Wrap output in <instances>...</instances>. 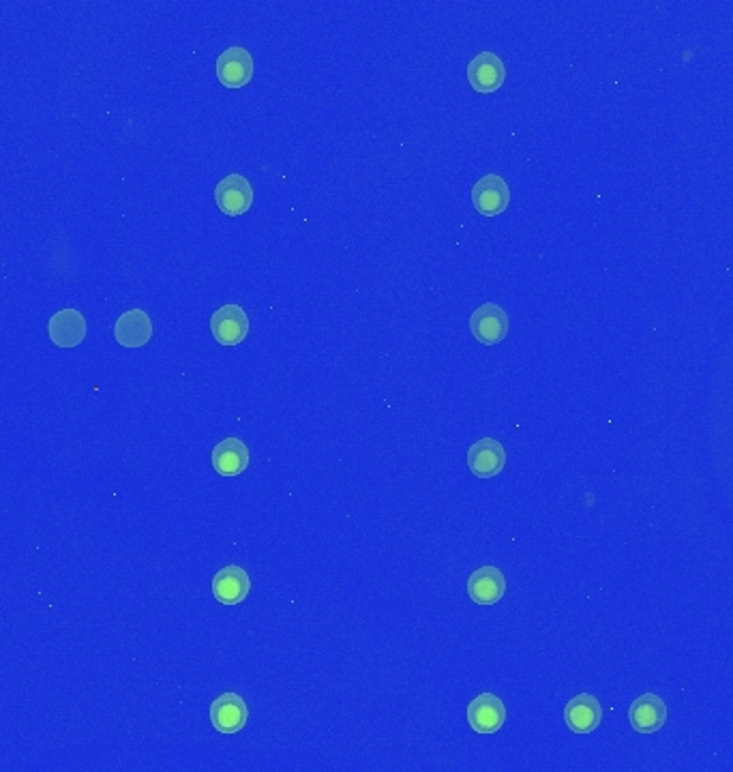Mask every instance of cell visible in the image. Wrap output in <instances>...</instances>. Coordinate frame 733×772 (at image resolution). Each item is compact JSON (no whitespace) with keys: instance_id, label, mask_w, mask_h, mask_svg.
Returning <instances> with one entry per match:
<instances>
[{"instance_id":"cell-1","label":"cell","mask_w":733,"mask_h":772,"mask_svg":"<svg viewBox=\"0 0 733 772\" xmlns=\"http://www.w3.org/2000/svg\"><path fill=\"white\" fill-rule=\"evenodd\" d=\"M474 209L485 217H496L504 213L511 204V189L498 174H487L472 187Z\"/></svg>"},{"instance_id":"cell-2","label":"cell","mask_w":733,"mask_h":772,"mask_svg":"<svg viewBox=\"0 0 733 772\" xmlns=\"http://www.w3.org/2000/svg\"><path fill=\"white\" fill-rule=\"evenodd\" d=\"M506 721V708L498 695L481 693L468 706V723L476 734H496Z\"/></svg>"},{"instance_id":"cell-3","label":"cell","mask_w":733,"mask_h":772,"mask_svg":"<svg viewBox=\"0 0 733 772\" xmlns=\"http://www.w3.org/2000/svg\"><path fill=\"white\" fill-rule=\"evenodd\" d=\"M215 200L221 213L230 217L245 215L253 204V187L241 174H230L215 187Z\"/></svg>"},{"instance_id":"cell-4","label":"cell","mask_w":733,"mask_h":772,"mask_svg":"<svg viewBox=\"0 0 733 772\" xmlns=\"http://www.w3.org/2000/svg\"><path fill=\"white\" fill-rule=\"evenodd\" d=\"M211 333L221 346H238L249 335V318L241 305H223L211 318Z\"/></svg>"},{"instance_id":"cell-5","label":"cell","mask_w":733,"mask_h":772,"mask_svg":"<svg viewBox=\"0 0 733 772\" xmlns=\"http://www.w3.org/2000/svg\"><path fill=\"white\" fill-rule=\"evenodd\" d=\"M472 335L485 346H496L508 335V316L496 303H485L470 316Z\"/></svg>"},{"instance_id":"cell-6","label":"cell","mask_w":733,"mask_h":772,"mask_svg":"<svg viewBox=\"0 0 733 772\" xmlns=\"http://www.w3.org/2000/svg\"><path fill=\"white\" fill-rule=\"evenodd\" d=\"M506 466V451L498 440L481 438L468 449V468L478 479H491Z\"/></svg>"},{"instance_id":"cell-7","label":"cell","mask_w":733,"mask_h":772,"mask_svg":"<svg viewBox=\"0 0 733 772\" xmlns=\"http://www.w3.org/2000/svg\"><path fill=\"white\" fill-rule=\"evenodd\" d=\"M249 710L241 695L223 693L211 704L213 727L221 734H236L247 725Z\"/></svg>"},{"instance_id":"cell-8","label":"cell","mask_w":733,"mask_h":772,"mask_svg":"<svg viewBox=\"0 0 733 772\" xmlns=\"http://www.w3.org/2000/svg\"><path fill=\"white\" fill-rule=\"evenodd\" d=\"M504 78H506L504 63L500 61V56H496L493 52L478 54L468 65V80L476 93H483V95L496 93L504 84Z\"/></svg>"},{"instance_id":"cell-9","label":"cell","mask_w":733,"mask_h":772,"mask_svg":"<svg viewBox=\"0 0 733 772\" xmlns=\"http://www.w3.org/2000/svg\"><path fill=\"white\" fill-rule=\"evenodd\" d=\"M217 78L228 88H243L253 78V58L245 48H228L217 58Z\"/></svg>"},{"instance_id":"cell-10","label":"cell","mask_w":733,"mask_h":772,"mask_svg":"<svg viewBox=\"0 0 733 772\" xmlns=\"http://www.w3.org/2000/svg\"><path fill=\"white\" fill-rule=\"evenodd\" d=\"M603 719V708L598 700L590 693H581L573 697L564 708V721L568 730L575 734H590L594 732Z\"/></svg>"},{"instance_id":"cell-11","label":"cell","mask_w":733,"mask_h":772,"mask_svg":"<svg viewBox=\"0 0 733 772\" xmlns=\"http://www.w3.org/2000/svg\"><path fill=\"white\" fill-rule=\"evenodd\" d=\"M633 730L639 734L658 732L667 721V706L656 693H646L637 697L631 710H628Z\"/></svg>"},{"instance_id":"cell-12","label":"cell","mask_w":733,"mask_h":772,"mask_svg":"<svg viewBox=\"0 0 733 772\" xmlns=\"http://www.w3.org/2000/svg\"><path fill=\"white\" fill-rule=\"evenodd\" d=\"M251 590V579L245 569L236 567V564H230V567H223L215 577H213V597L221 605H238L243 603Z\"/></svg>"},{"instance_id":"cell-13","label":"cell","mask_w":733,"mask_h":772,"mask_svg":"<svg viewBox=\"0 0 733 772\" xmlns=\"http://www.w3.org/2000/svg\"><path fill=\"white\" fill-rule=\"evenodd\" d=\"M114 335L125 348H142L153 337V322L144 309H129L116 320Z\"/></svg>"},{"instance_id":"cell-14","label":"cell","mask_w":733,"mask_h":772,"mask_svg":"<svg viewBox=\"0 0 733 772\" xmlns=\"http://www.w3.org/2000/svg\"><path fill=\"white\" fill-rule=\"evenodd\" d=\"M48 333L58 348H76L86 337V320L78 309H61L50 318Z\"/></svg>"},{"instance_id":"cell-15","label":"cell","mask_w":733,"mask_h":772,"mask_svg":"<svg viewBox=\"0 0 733 772\" xmlns=\"http://www.w3.org/2000/svg\"><path fill=\"white\" fill-rule=\"evenodd\" d=\"M506 592L504 573L496 567H483L470 575L468 579V595L476 605H493L498 603Z\"/></svg>"},{"instance_id":"cell-16","label":"cell","mask_w":733,"mask_h":772,"mask_svg":"<svg viewBox=\"0 0 733 772\" xmlns=\"http://www.w3.org/2000/svg\"><path fill=\"white\" fill-rule=\"evenodd\" d=\"M249 466V449L243 440L226 438L213 449V468L223 477H236Z\"/></svg>"}]
</instances>
